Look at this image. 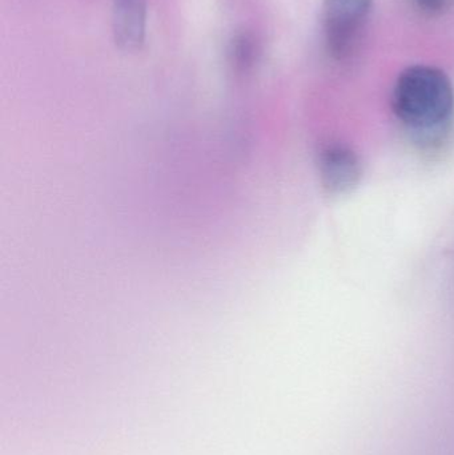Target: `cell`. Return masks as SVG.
<instances>
[{
    "mask_svg": "<svg viewBox=\"0 0 454 455\" xmlns=\"http://www.w3.org/2000/svg\"><path fill=\"white\" fill-rule=\"evenodd\" d=\"M372 5L373 0H324L323 29L333 58L346 59L354 52Z\"/></svg>",
    "mask_w": 454,
    "mask_h": 455,
    "instance_id": "2",
    "label": "cell"
},
{
    "mask_svg": "<svg viewBox=\"0 0 454 455\" xmlns=\"http://www.w3.org/2000/svg\"><path fill=\"white\" fill-rule=\"evenodd\" d=\"M453 0H413L416 8L426 16L442 15L445 11L450 10Z\"/></svg>",
    "mask_w": 454,
    "mask_h": 455,
    "instance_id": "5",
    "label": "cell"
},
{
    "mask_svg": "<svg viewBox=\"0 0 454 455\" xmlns=\"http://www.w3.org/2000/svg\"><path fill=\"white\" fill-rule=\"evenodd\" d=\"M392 107L402 124L418 143H442L454 116V88L437 67L416 64L394 83Z\"/></svg>",
    "mask_w": 454,
    "mask_h": 455,
    "instance_id": "1",
    "label": "cell"
},
{
    "mask_svg": "<svg viewBox=\"0 0 454 455\" xmlns=\"http://www.w3.org/2000/svg\"><path fill=\"white\" fill-rule=\"evenodd\" d=\"M146 26L147 0H112V32L122 50H140Z\"/></svg>",
    "mask_w": 454,
    "mask_h": 455,
    "instance_id": "4",
    "label": "cell"
},
{
    "mask_svg": "<svg viewBox=\"0 0 454 455\" xmlns=\"http://www.w3.org/2000/svg\"><path fill=\"white\" fill-rule=\"evenodd\" d=\"M320 176L331 195H344L356 188L362 176V162L351 147L332 143L320 155Z\"/></svg>",
    "mask_w": 454,
    "mask_h": 455,
    "instance_id": "3",
    "label": "cell"
}]
</instances>
